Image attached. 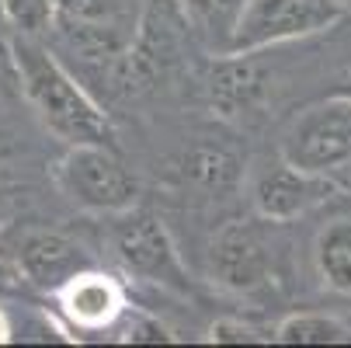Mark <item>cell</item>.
I'll return each instance as SVG.
<instances>
[{
  "mask_svg": "<svg viewBox=\"0 0 351 348\" xmlns=\"http://www.w3.org/2000/svg\"><path fill=\"white\" fill-rule=\"evenodd\" d=\"M8 56H11L25 102L56 139H63L66 146L115 139V129L105 108L84 91V84L56 60V53L42 38L14 35Z\"/></svg>",
  "mask_w": 351,
  "mask_h": 348,
  "instance_id": "6da1fadb",
  "label": "cell"
},
{
  "mask_svg": "<svg viewBox=\"0 0 351 348\" xmlns=\"http://www.w3.org/2000/svg\"><path fill=\"white\" fill-rule=\"evenodd\" d=\"M341 4H344V8H351V0H341Z\"/></svg>",
  "mask_w": 351,
  "mask_h": 348,
  "instance_id": "603a6c76",
  "label": "cell"
},
{
  "mask_svg": "<svg viewBox=\"0 0 351 348\" xmlns=\"http://www.w3.org/2000/svg\"><path fill=\"white\" fill-rule=\"evenodd\" d=\"M90 268L87 251L56 230H32L18 240V275H25L42 292L56 296L77 272Z\"/></svg>",
  "mask_w": 351,
  "mask_h": 348,
  "instance_id": "30bf717a",
  "label": "cell"
},
{
  "mask_svg": "<svg viewBox=\"0 0 351 348\" xmlns=\"http://www.w3.org/2000/svg\"><path fill=\"white\" fill-rule=\"evenodd\" d=\"M119 341H125V345H174L178 334L157 317L125 310V317L119 321Z\"/></svg>",
  "mask_w": 351,
  "mask_h": 348,
  "instance_id": "ac0fdd59",
  "label": "cell"
},
{
  "mask_svg": "<svg viewBox=\"0 0 351 348\" xmlns=\"http://www.w3.org/2000/svg\"><path fill=\"white\" fill-rule=\"evenodd\" d=\"M181 178L188 185H195L198 192H209V195H230L240 178H243V164L237 154H230L226 146H209V143H198L181 157Z\"/></svg>",
  "mask_w": 351,
  "mask_h": 348,
  "instance_id": "7c38bea8",
  "label": "cell"
},
{
  "mask_svg": "<svg viewBox=\"0 0 351 348\" xmlns=\"http://www.w3.org/2000/svg\"><path fill=\"white\" fill-rule=\"evenodd\" d=\"M21 195H25V188L0 181V233L14 223V216H18V209H21Z\"/></svg>",
  "mask_w": 351,
  "mask_h": 348,
  "instance_id": "ffe728a7",
  "label": "cell"
},
{
  "mask_svg": "<svg viewBox=\"0 0 351 348\" xmlns=\"http://www.w3.org/2000/svg\"><path fill=\"white\" fill-rule=\"evenodd\" d=\"M209 341L213 345H258V341H275V338L261 334L254 324H243L237 317H219L209 327Z\"/></svg>",
  "mask_w": 351,
  "mask_h": 348,
  "instance_id": "d6986e66",
  "label": "cell"
},
{
  "mask_svg": "<svg viewBox=\"0 0 351 348\" xmlns=\"http://www.w3.org/2000/svg\"><path fill=\"white\" fill-rule=\"evenodd\" d=\"M60 18L66 21H94V25H139L136 0H56Z\"/></svg>",
  "mask_w": 351,
  "mask_h": 348,
  "instance_id": "e0dca14e",
  "label": "cell"
},
{
  "mask_svg": "<svg viewBox=\"0 0 351 348\" xmlns=\"http://www.w3.org/2000/svg\"><path fill=\"white\" fill-rule=\"evenodd\" d=\"M181 4H184L188 21L198 32V38L213 49V56L230 53L237 25L247 11V0H181Z\"/></svg>",
  "mask_w": 351,
  "mask_h": 348,
  "instance_id": "5bb4252c",
  "label": "cell"
},
{
  "mask_svg": "<svg viewBox=\"0 0 351 348\" xmlns=\"http://www.w3.org/2000/svg\"><path fill=\"white\" fill-rule=\"evenodd\" d=\"M258 53H216L209 67V105L219 119H243L265 97V70L254 60Z\"/></svg>",
  "mask_w": 351,
  "mask_h": 348,
  "instance_id": "8fae6325",
  "label": "cell"
},
{
  "mask_svg": "<svg viewBox=\"0 0 351 348\" xmlns=\"http://www.w3.org/2000/svg\"><path fill=\"white\" fill-rule=\"evenodd\" d=\"M4 341H11V321H8L4 307H0V345H4Z\"/></svg>",
  "mask_w": 351,
  "mask_h": 348,
  "instance_id": "44dd1931",
  "label": "cell"
},
{
  "mask_svg": "<svg viewBox=\"0 0 351 348\" xmlns=\"http://www.w3.org/2000/svg\"><path fill=\"white\" fill-rule=\"evenodd\" d=\"M337 192L330 174H317L306 167H295L282 154L275 161L258 164L250 174V206L265 223H289L313 213Z\"/></svg>",
  "mask_w": 351,
  "mask_h": 348,
  "instance_id": "52a82bcc",
  "label": "cell"
},
{
  "mask_svg": "<svg viewBox=\"0 0 351 348\" xmlns=\"http://www.w3.org/2000/svg\"><path fill=\"white\" fill-rule=\"evenodd\" d=\"M348 8L341 0H247L230 53H261V49L310 38L341 21Z\"/></svg>",
  "mask_w": 351,
  "mask_h": 348,
  "instance_id": "8992f818",
  "label": "cell"
},
{
  "mask_svg": "<svg viewBox=\"0 0 351 348\" xmlns=\"http://www.w3.org/2000/svg\"><path fill=\"white\" fill-rule=\"evenodd\" d=\"M0 18L11 25L14 35L45 42V35H53L60 25V4L56 0H0Z\"/></svg>",
  "mask_w": 351,
  "mask_h": 348,
  "instance_id": "2e32d148",
  "label": "cell"
},
{
  "mask_svg": "<svg viewBox=\"0 0 351 348\" xmlns=\"http://www.w3.org/2000/svg\"><path fill=\"white\" fill-rule=\"evenodd\" d=\"M188 32L195 28L188 21V11L181 0H143L132 45L105 67L108 87L125 97L154 91L181 60Z\"/></svg>",
  "mask_w": 351,
  "mask_h": 348,
  "instance_id": "7a4b0ae2",
  "label": "cell"
},
{
  "mask_svg": "<svg viewBox=\"0 0 351 348\" xmlns=\"http://www.w3.org/2000/svg\"><path fill=\"white\" fill-rule=\"evenodd\" d=\"M108 244L119 258V265L149 282V286H160L167 292L178 296H191V275L178 255V244L171 237V230L164 227L160 216L146 213V209H125L119 216H112V230H108Z\"/></svg>",
  "mask_w": 351,
  "mask_h": 348,
  "instance_id": "277c9868",
  "label": "cell"
},
{
  "mask_svg": "<svg viewBox=\"0 0 351 348\" xmlns=\"http://www.w3.org/2000/svg\"><path fill=\"white\" fill-rule=\"evenodd\" d=\"M56 188L84 213L119 216L139 206V178L112 150V143H77L53 167Z\"/></svg>",
  "mask_w": 351,
  "mask_h": 348,
  "instance_id": "3957f363",
  "label": "cell"
},
{
  "mask_svg": "<svg viewBox=\"0 0 351 348\" xmlns=\"http://www.w3.org/2000/svg\"><path fill=\"white\" fill-rule=\"evenodd\" d=\"M313 268L324 289L351 296V216L330 220L313 240Z\"/></svg>",
  "mask_w": 351,
  "mask_h": 348,
  "instance_id": "4fadbf2b",
  "label": "cell"
},
{
  "mask_svg": "<svg viewBox=\"0 0 351 348\" xmlns=\"http://www.w3.org/2000/svg\"><path fill=\"white\" fill-rule=\"evenodd\" d=\"M278 154L295 167L330 178L351 167V97L334 91L324 102L306 105L285 126Z\"/></svg>",
  "mask_w": 351,
  "mask_h": 348,
  "instance_id": "5b68a950",
  "label": "cell"
},
{
  "mask_svg": "<svg viewBox=\"0 0 351 348\" xmlns=\"http://www.w3.org/2000/svg\"><path fill=\"white\" fill-rule=\"evenodd\" d=\"M56 307L73 331H112L125 317L129 300L115 275L90 265L56 292Z\"/></svg>",
  "mask_w": 351,
  "mask_h": 348,
  "instance_id": "9c48e42d",
  "label": "cell"
},
{
  "mask_svg": "<svg viewBox=\"0 0 351 348\" xmlns=\"http://www.w3.org/2000/svg\"><path fill=\"white\" fill-rule=\"evenodd\" d=\"M337 91H341V94H348V97H351V77H344V80H341V84H337Z\"/></svg>",
  "mask_w": 351,
  "mask_h": 348,
  "instance_id": "7402d4cb",
  "label": "cell"
},
{
  "mask_svg": "<svg viewBox=\"0 0 351 348\" xmlns=\"http://www.w3.org/2000/svg\"><path fill=\"white\" fill-rule=\"evenodd\" d=\"M258 220H230L209 244V279L233 296H250L271 279V251Z\"/></svg>",
  "mask_w": 351,
  "mask_h": 348,
  "instance_id": "ba28073f",
  "label": "cell"
},
{
  "mask_svg": "<svg viewBox=\"0 0 351 348\" xmlns=\"http://www.w3.org/2000/svg\"><path fill=\"white\" fill-rule=\"evenodd\" d=\"M271 338L278 345H341V341L351 338V327L334 314L303 310V314L282 317L278 327L271 331Z\"/></svg>",
  "mask_w": 351,
  "mask_h": 348,
  "instance_id": "9a60e30c",
  "label": "cell"
}]
</instances>
